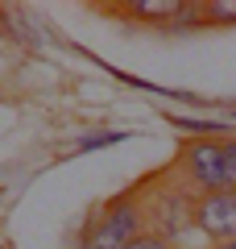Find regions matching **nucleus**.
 Listing matches in <instances>:
<instances>
[{
  "label": "nucleus",
  "instance_id": "nucleus-1",
  "mask_svg": "<svg viewBox=\"0 0 236 249\" xmlns=\"http://www.w3.org/2000/svg\"><path fill=\"white\" fill-rule=\"evenodd\" d=\"M145 229V212H141L137 196H116L104 212L91 220L87 229V249H129Z\"/></svg>",
  "mask_w": 236,
  "mask_h": 249
},
{
  "label": "nucleus",
  "instance_id": "nucleus-2",
  "mask_svg": "<svg viewBox=\"0 0 236 249\" xmlns=\"http://www.w3.org/2000/svg\"><path fill=\"white\" fill-rule=\"evenodd\" d=\"M183 170L203 196L228 191V158H224V137H195L183 150Z\"/></svg>",
  "mask_w": 236,
  "mask_h": 249
},
{
  "label": "nucleus",
  "instance_id": "nucleus-3",
  "mask_svg": "<svg viewBox=\"0 0 236 249\" xmlns=\"http://www.w3.org/2000/svg\"><path fill=\"white\" fill-rule=\"evenodd\" d=\"M195 229L216 245L236 241V191H211L195 199Z\"/></svg>",
  "mask_w": 236,
  "mask_h": 249
},
{
  "label": "nucleus",
  "instance_id": "nucleus-4",
  "mask_svg": "<svg viewBox=\"0 0 236 249\" xmlns=\"http://www.w3.org/2000/svg\"><path fill=\"white\" fill-rule=\"evenodd\" d=\"M186 4L178 0H133L129 4V17H149V21H178Z\"/></svg>",
  "mask_w": 236,
  "mask_h": 249
},
{
  "label": "nucleus",
  "instance_id": "nucleus-5",
  "mask_svg": "<svg viewBox=\"0 0 236 249\" xmlns=\"http://www.w3.org/2000/svg\"><path fill=\"white\" fill-rule=\"evenodd\" d=\"M207 21L232 25V21H236V0H211V4H207Z\"/></svg>",
  "mask_w": 236,
  "mask_h": 249
},
{
  "label": "nucleus",
  "instance_id": "nucleus-6",
  "mask_svg": "<svg viewBox=\"0 0 236 249\" xmlns=\"http://www.w3.org/2000/svg\"><path fill=\"white\" fill-rule=\"evenodd\" d=\"M129 249H174V245H170V237H162V232H141Z\"/></svg>",
  "mask_w": 236,
  "mask_h": 249
},
{
  "label": "nucleus",
  "instance_id": "nucleus-7",
  "mask_svg": "<svg viewBox=\"0 0 236 249\" xmlns=\"http://www.w3.org/2000/svg\"><path fill=\"white\" fill-rule=\"evenodd\" d=\"M224 158H228V191H236V137L224 142Z\"/></svg>",
  "mask_w": 236,
  "mask_h": 249
},
{
  "label": "nucleus",
  "instance_id": "nucleus-8",
  "mask_svg": "<svg viewBox=\"0 0 236 249\" xmlns=\"http://www.w3.org/2000/svg\"><path fill=\"white\" fill-rule=\"evenodd\" d=\"M124 133H104V137H83V142H79V150H100V145H116L120 142Z\"/></svg>",
  "mask_w": 236,
  "mask_h": 249
},
{
  "label": "nucleus",
  "instance_id": "nucleus-9",
  "mask_svg": "<svg viewBox=\"0 0 236 249\" xmlns=\"http://www.w3.org/2000/svg\"><path fill=\"white\" fill-rule=\"evenodd\" d=\"M216 249H236V241H228V245H216Z\"/></svg>",
  "mask_w": 236,
  "mask_h": 249
}]
</instances>
